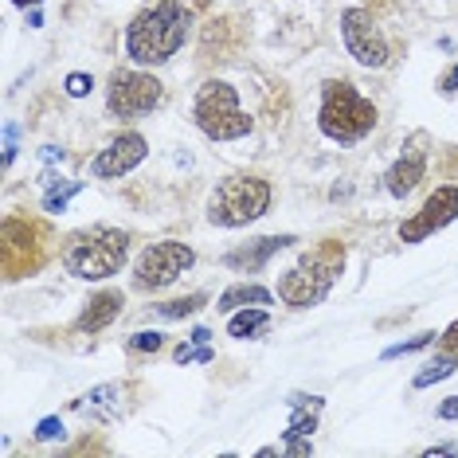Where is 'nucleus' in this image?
<instances>
[{
  "instance_id": "f257e3e1",
  "label": "nucleus",
  "mask_w": 458,
  "mask_h": 458,
  "mask_svg": "<svg viewBox=\"0 0 458 458\" xmlns=\"http://www.w3.org/2000/svg\"><path fill=\"white\" fill-rule=\"evenodd\" d=\"M192 28V13L181 0H157L141 8L126 28V55L138 67H161L184 47Z\"/></svg>"
},
{
  "instance_id": "f03ea898",
  "label": "nucleus",
  "mask_w": 458,
  "mask_h": 458,
  "mask_svg": "<svg viewBox=\"0 0 458 458\" xmlns=\"http://www.w3.org/2000/svg\"><path fill=\"white\" fill-rule=\"evenodd\" d=\"M341 270H345V247H341L337 239H326V243L310 247V251L278 278V298L294 310H310V306H318V301H326Z\"/></svg>"
},
{
  "instance_id": "7ed1b4c3",
  "label": "nucleus",
  "mask_w": 458,
  "mask_h": 458,
  "mask_svg": "<svg viewBox=\"0 0 458 458\" xmlns=\"http://www.w3.org/2000/svg\"><path fill=\"white\" fill-rule=\"evenodd\" d=\"M377 106L352 87L349 79H329L321 87V106H318V126L329 141L337 145H352L364 141L377 130Z\"/></svg>"
},
{
  "instance_id": "20e7f679",
  "label": "nucleus",
  "mask_w": 458,
  "mask_h": 458,
  "mask_svg": "<svg viewBox=\"0 0 458 458\" xmlns=\"http://www.w3.org/2000/svg\"><path fill=\"white\" fill-rule=\"evenodd\" d=\"M126 255H130L126 232H118V227H90V232H79L67 239L64 267L67 275L82 278V283H102V278H114L126 267Z\"/></svg>"
},
{
  "instance_id": "39448f33",
  "label": "nucleus",
  "mask_w": 458,
  "mask_h": 458,
  "mask_svg": "<svg viewBox=\"0 0 458 458\" xmlns=\"http://www.w3.org/2000/svg\"><path fill=\"white\" fill-rule=\"evenodd\" d=\"M192 118H196V126H200L204 138H212V141H239L255 126V122L243 114V106H239L235 87L224 79L200 82L196 102H192Z\"/></svg>"
},
{
  "instance_id": "423d86ee",
  "label": "nucleus",
  "mask_w": 458,
  "mask_h": 458,
  "mask_svg": "<svg viewBox=\"0 0 458 458\" xmlns=\"http://www.w3.org/2000/svg\"><path fill=\"white\" fill-rule=\"evenodd\" d=\"M270 208V184L263 176L235 173L216 184L212 200H208V220L216 227H247Z\"/></svg>"
},
{
  "instance_id": "0eeeda50",
  "label": "nucleus",
  "mask_w": 458,
  "mask_h": 458,
  "mask_svg": "<svg viewBox=\"0 0 458 458\" xmlns=\"http://www.w3.org/2000/svg\"><path fill=\"white\" fill-rule=\"evenodd\" d=\"M165 98L161 79L145 75V71H114L110 87H106V110L122 122H133L141 114L157 110Z\"/></svg>"
},
{
  "instance_id": "6e6552de",
  "label": "nucleus",
  "mask_w": 458,
  "mask_h": 458,
  "mask_svg": "<svg viewBox=\"0 0 458 458\" xmlns=\"http://www.w3.org/2000/svg\"><path fill=\"white\" fill-rule=\"evenodd\" d=\"M192 263H196V251L189 243H181V239H161V243H153L141 251L138 267H133V283L141 290H165Z\"/></svg>"
},
{
  "instance_id": "1a4fd4ad",
  "label": "nucleus",
  "mask_w": 458,
  "mask_h": 458,
  "mask_svg": "<svg viewBox=\"0 0 458 458\" xmlns=\"http://www.w3.org/2000/svg\"><path fill=\"white\" fill-rule=\"evenodd\" d=\"M341 39H345V51L352 59H357L360 67H388L392 64V47L388 39H384L380 24L372 20L369 8H345L341 13Z\"/></svg>"
},
{
  "instance_id": "9d476101",
  "label": "nucleus",
  "mask_w": 458,
  "mask_h": 458,
  "mask_svg": "<svg viewBox=\"0 0 458 458\" xmlns=\"http://www.w3.org/2000/svg\"><path fill=\"white\" fill-rule=\"evenodd\" d=\"M454 216H458V189L454 184H443V189H435L431 196H427L423 208L411 216V220L400 224V239L403 243H423L427 235L443 232Z\"/></svg>"
},
{
  "instance_id": "9b49d317",
  "label": "nucleus",
  "mask_w": 458,
  "mask_h": 458,
  "mask_svg": "<svg viewBox=\"0 0 458 458\" xmlns=\"http://www.w3.org/2000/svg\"><path fill=\"white\" fill-rule=\"evenodd\" d=\"M145 153H149V141H145L141 133H133V130L130 133H118V138H114L95 161H90V173H95L98 181L126 176V173H133L145 161Z\"/></svg>"
},
{
  "instance_id": "f8f14e48",
  "label": "nucleus",
  "mask_w": 458,
  "mask_h": 458,
  "mask_svg": "<svg viewBox=\"0 0 458 458\" xmlns=\"http://www.w3.org/2000/svg\"><path fill=\"white\" fill-rule=\"evenodd\" d=\"M423 173H427V133H411L403 153L392 161V169L384 173V189H388V196H395V200H403V196L423 181Z\"/></svg>"
},
{
  "instance_id": "ddd939ff",
  "label": "nucleus",
  "mask_w": 458,
  "mask_h": 458,
  "mask_svg": "<svg viewBox=\"0 0 458 458\" xmlns=\"http://www.w3.org/2000/svg\"><path fill=\"white\" fill-rule=\"evenodd\" d=\"M321 408H326L321 395H290V411H294V420H290V431H286V443H283L286 454H310L314 451L310 435L318 431Z\"/></svg>"
},
{
  "instance_id": "4468645a",
  "label": "nucleus",
  "mask_w": 458,
  "mask_h": 458,
  "mask_svg": "<svg viewBox=\"0 0 458 458\" xmlns=\"http://www.w3.org/2000/svg\"><path fill=\"white\" fill-rule=\"evenodd\" d=\"M126 392H122V384H98V388H90L87 395H79L75 403H71V411L82 415V420L90 423H114L122 420V411H126Z\"/></svg>"
},
{
  "instance_id": "2eb2a0df",
  "label": "nucleus",
  "mask_w": 458,
  "mask_h": 458,
  "mask_svg": "<svg viewBox=\"0 0 458 458\" xmlns=\"http://www.w3.org/2000/svg\"><path fill=\"white\" fill-rule=\"evenodd\" d=\"M290 243H294V235H263V239H255V243L239 247V251H227V255H224V263L232 267V270H259L270 255L286 251Z\"/></svg>"
},
{
  "instance_id": "dca6fc26",
  "label": "nucleus",
  "mask_w": 458,
  "mask_h": 458,
  "mask_svg": "<svg viewBox=\"0 0 458 458\" xmlns=\"http://www.w3.org/2000/svg\"><path fill=\"white\" fill-rule=\"evenodd\" d=\"M122 306H126L122 290H102V294H95V298L87 301V310L79 314L75 329H79V333H98V329H106L110 321L122 314Z\"/></svg>"
},
{
  "instance_id": "f3484780",
  "label": "nucleus",
  "mask_w": 458,
  "mask_h": 458,
  "mask_svg": "<svg viewBox=\"0 0 458 458\" xmlns=\"http://www.w3.org/2000/svg\"><path fill=\"white\" fill-rule=\"evenodd\" d=\"M454 369H458V341H443V349L423 364V372H415L411 384H415V388H431V384H439V380L451 377Z\"/></svg>"
},
{
  "instance_id": "a211bd4d",
  "label": "nucleus",
  "mask_w": 458,
  "mask_h": 458,
  "mask_svg": "<svg viewBox=\"0 0 458 458\" xmlns=\"http://www.w3.org/2000/svg\"><path fill=\"white\" fill-rule=\"evenodd\" d=\"M243 306H270V290L267 286H255V283H239V286H227L220 298H216V310L224 314H235Z\"/></svg>"
},
{
  "instance_id": "6ab92c4d",
  "label": "nucleus",
  "mask_w": 458,
  "mask_h": 458,
  "mask_svg": "<svg viewBox=\"0 0 458 458\" xmlns=\"http://www.w3.org/2000/svg\"><path fill=\"white\" fill-rule=\"evenodd\" d=\"M267 326H270V314L263 306H243V310L232 314V321H227V337L247 341V337H259Z\"/></svg>"
},
{
  "instance_id": "aec40b11",
  "label": "nucleus",
  "mask_w": 458,
  "mask_h": 458,
  "mask_svg": "<svg viewBox=\"0 0 458 458\" xmlns=\"http://www.w3.org/2000/svg\"><path fill=\"white\" fill-rule=\"evenodd\" d=\"M44 212L51 216H59V212H67V204H71V196L82 192V181H55V176H44Z\"/></svg>"
},
{
  "instance_id": "412c9836",
  "label": "nucleus",
  "mask_w": 458,
  "mask_h": 458,
  "mask_svg": "<svg viewBox=\"0 0 458 458\" xmlns=\"http://www.w3.org/2000/svg\"><path fill=\"white\" fill-rule=\"evenodd\" d=\"M173 360L176 364H212L216 360V349L212 345H204V341H184V345H176L173 349Z\"/></svg>"
},
{
  "instance_id": "4be33fe9",
  "label": "nucleus",
  "mask_w": 458,
  "mask_h": 458,
  "mask_svg": "<svg viewBox=\"0 0 458 458\" xmlns=\"http://www.w3.org/2000/svg\"><path fill=\"white\" fill-rule=\"evenodd\" d=\"M204 294H189V298H176V301H165V306H157V314L161 318H189V314H196V310L204 306Z\"/></svg>"
},
{
  "instance_id": "5701e85b",
  "label": "nucleus",
  "mask_w": 458,
  "mask_h": 458,
  "mask_svg": "<svg viewBox=\"0 0 458 458\" xmlns=\"http://www.w3.org/2000/svg\"><path fill=\"white\" fill-rule=\"evenodd\" d=\"M435 337H439V333H420V337L403 341V345H392V349H384V360H395V357H408V352H415V349H427V345H435Z\"/></svg>"
},
{
  "instance_id": "b1692460",
  "label": "nucleus",
  "mask_w": 458,
  "mask_h": 458,
  "mask_svg": "<svg viewBox=\"0 0 458 458\" xmlns=\"http://www.w3.org/2000/svg\"><path fill=\"white\" fill-rule=\"evenodd\" d=\"M161 345H165V333L157 329H141L130 337V352H157Z\"/></svg>"
},
{
  "instance_id": "393cba45",
  "label": "nucleus",
  "mask_w": 458,
  "mask_h": 458,
  "mask_svg": "<svg viewBox=\"0 0 458 458\" xmlns=\"http://www.w3.org/2000/svg\"><path fill=\"white\" fill-rule=\"evenodd\" d=\"M90 87H95V79H90V75H82V71H75V75H67V95H71V98L90 95Z\"/></svg>"
},
{
  "instance_id": "a878e982",
  "label": "nucleus",
  "mask_w": 458,
  "mask_h": 458,
  "mask_svg": "<svg viewBox=\"0 0 458 458\" xmlns=\"http://www.w3.org/2000/svg\"><path fill=\"white\" fill-rule=\"evenodd\" d=\"M59 435H64V423L59 420H44L36 427V439H59Z\"/></svg>"
},
{
  "instance_id": "bb28decb",
  "label": "nucleus",
  "mask_w": 458,
  "mask_h": 458,
  "mask_svg": "<svg viewBox=\"0 0 458 458\" xmlns=\"http://www.w3.org/2000/svg\"><path fill=\"white\" fill-rule=\"evenodd\" d=\"M16 157V126H4V165H13Z\"/></svg>"
},
{
  "instance_id": "cd10ccee",
  "label": "nucleus",
  "mask_w": 458,
  "mask_h": 458,
  "mask_svg": "<svg viewBox=\"0 0 458 458\" xmlns=\"http://www.w3.org/2000/svg\"><path fill=\"white\" fill-rule=\"evenodd\" d=\"M439 90H443V95H454V90H458V64L439 79Z\"/></svg>"
},
{
  "instance_id": "c85d7f7f",
  "label": "nucleus",
  "mask_w": 458,
  "mask_h": 458,
  "mask_svg": "<svg viewBox=\"0 0 458 458\" xmlns=\"http://www.w3.org/2000/svg\"><path fill=\"white\" fill-rule=\"evenodd\" d=\"M439 420H458V395H451V400L439 403Z\"/></svg>"
},
{
  "instance_id": "c756f323",
  "label": "nucleus",
  "mask_w": 458,
  "mask_h": 458,
  "mask_svg": "<svg viewBox=\"0 0 458 458\" xmlns=\"http://www.w3.org/2000/svg\"><path fill=\"white\" fill-rule=\"evenodd\" d=\"M44 161H64V149H55V145H47V149H44Z\"/></svg>"
},
{
  "instance_id": "7c9ffc66",
  "label": "nucleus",
  "mask_w": 458,
  "mask_h": 458,
  "mask_svg": "<svg viewBox=\"0 0 458 458\" xmlns=\"http://www.w3.org/2000/svg\"><path fill=\"white\" fill-rule=\"evenodd\" d=\"M192 341H204V345H208V341H212V333H208V329L200 326V329H192Z\"/></svg>"
},
{
  "instance_id": "2f4dec72",
  "label": "nucleus",
  "mask_w": 458,
  "mask_h": 458,
  "mask_svg": "<svg viewBox=\"0 0 458 458\" xmlns=\"http://www.w3.org/2000/svg\"><path fill=\"white\" fill-rule=\"evenodd\" d=\"M443 341H458V321H454V326H446V333H443Z\"/></svg>"
},
{
  "instance_id": "473e14b6",
  "label": "nucleus",
  "mask_w": 458,
  "mask_h": 458,
  "mask_svg": "<svg viewBox=\"0 0 458 458\" xmlns=\"http://www.w3.org/2000/svg\"><path fill=\"white\" fill-rule=\"evenodd\" d=\"M13 4H20V8H28V4H39V0H13Z\"/></svg>"
},
{
  "instance_id": "72a5a7b5",
  "label": "nucleus",
  "mask_w": 458,
  "mask_h": 458,
  "mask_svg": "<svg viewBox=\"0 0 458 458\" xmlns=\"http://www.w3.org/2000/svg\"><path fill=\"white\" fill-rule=\"evenodd\" d=\"M454 446H458V443H454Z\"/></svg>"
}]
</instances>
